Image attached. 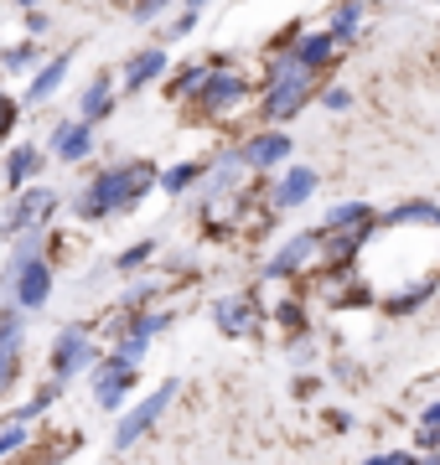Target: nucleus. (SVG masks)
Returning a JSON list of instances; mask_svg holds the SVG:
<instances>
[{
    "mask_svg": "<svg viewBox=\"0 0 440 465\" xmlns=\"http://www.w3.org/2000/svg\"><path fill=\"white\" fill-rule=\"evenodd\" d=\"M155 186V171L145 161H119V166H104L94 182L73 197V217L84 223H99V217H115V213H130L145 192Z\"/></svg>",
    "mask_w": 440,
    "mask_h": 465,
    "instance_id": "f257e3e1",
    "label": "nucleus"
},
{
    "mask_svg": "<svg viewBox=\"0 0 440 465\" xmlns=\"http://www.w3.org/2000/svg\"><path fill=\"white\" fill-rule=\"evenodd\" d=\"M176 393H182V378H166V382L151 393V399L130 403V409L119 414V424H115V450H130L135 440H145V434L155 430V419L171 409V399H176Z\"/></svg>",
    "mask_w": 440,
    "mask_h": 465,
    "instance_id": "f03ea898",
    "label": "nucleus"
},
{
    "mask_svg": "<svg viewBox=\"0 0 440 465\" xmlns=\"http://www.w3.org/2000/svg\"><path fill=\"white\" fill-rule=\"evenodd\" d=\"M47 367H52V378L63 382V388H68L73 378L94 372V367H99V347H94V336H88L84 326H63V331H57V341H52Z\"/></svg>",
    "mask_w": 440,
    "mask_h": 465,
    "instance_id": "7ed1b4c3",
    "label": "nucleus"
},
{
    "mask_svg": "<svg viewBox=\"0 0 440 465\" xmlns=\"http://www.w3.org/2000/svg\"><path fill=\"white\" fill-rule=\"evenodd\" d=\"M311 94H316V73L295 67L290 78H280V84L265 94V109H259V114L270 119V124H285V119H295L305 104H311Z\"/></svg>",
    "mask_w": 440,
    "mask_h": 465,
    "instance_id": "20e7f679",
    "label": "nucleus"
},
{
    "mask_svg": "<svg viewBox=\"0 0 440 465\" xmlns=\"http://www.w3.org/2000/svg\"><path fill=\"white\" fill-rule=\"evenodd\" d=\"M57 213V192L52 186H32V192H21L16 207L0 217V238H21V232L32 228H47V217Z\"/></svg>",
    "mask_w": 440,
    "mask_h": 465,
    "instance_id": "39448f33",
    "label": "nucleus"
},
{
    "mask_svg": "<svg viewBox=\"0 0 440 465\" xmlns=\"http://www.w3.org/2000/svg\"><path fill=\"white\" fill-rule=\"evenodd\" d=\"M322 238H326L322 228H305V232H295V238H285V243L275 249V259L265 264V280H290V274H301L311 259H322Z\"/></svg>",
    "mask_w": 440,
    "mask_h": 465,
    "instance_id": "423d86ee",
    "label": "nucleus"
},
{
    "mask_svg": "<svg viewBox=\"0 0 440 465\" xmlns=\"http://www.w3.org/2000/svg\"><path fill=\"white\" fill-rule=\"evenodd\" d=\"M244 99H249V78H238V73H228V67H213V78L197 88L192 104H197L203 114H228V109H238Z\"/></svg>",
    "mask_w": 440,
    "mask_h": 465,
    "instance_id": "0eeeda50",
    "label": "nucleus"
},
{
    "mask_svg": "<svg viewBox=\"0 0 440 465\" xmlns=\"http://www.w3.org/2000/svg\"><path fill=\"white\" fill-rule=\"evenodd\" d=\"M0 295H5V300H16L21 311H42V305L52 300V264H47V259L26 264V269L16 274V280H5V284H0Z\"/></svg>",
    "mask_w": 440,
    "mask_h": 465,
    "instance_id": "6e6552de",
    "label": "nucleus"
},
{
    "mask_svg": "<svg viewBox=\"0 0 440 465\" xmlns=\"http://www.w3.org/2000/svg\"><path fill=\"white\" fill-rule=\"evenodd\" d=\"M290 150H295V140H290L285 130H259L238 145V161L249 171H270V166H280V161H290Z\"/></svg>",
    "mask_w": 440,
    "mask_h": 465,
    "instance_id": "1a4fd4ad",
    "label": "nucleus"
},
{
    "mask_svg": "<svg viewBox=\"0 0 440 465\" xmlns=\"http://www.w3.org/2000/svg\"><path fill=\"white\" fill-rule=\"evenodd\" d=\"M88 378H94V403L115 414L119 403H125V393L135 388V367H119V362H109V357H99V367H94Z\"/></svg>",
    "mask_w": 440,
    "mask_h": 465,
    "instance_id": "9d476101",
    "label": "nucleus"
},
{
    "mask_svg": "<svg viewBox=\"0 0 440 465\" xmlns=\"http://www.w3.org/2000/svg\"><path fill=\"white\" fill-rule=\"evenodd\" d=\"M213 321H218L223 336H255V326H259L255 295H223L218 305H213Z\"/></svg>",
    "mask_w": 440,
    "mask_h": 465,
    "instance_id": "9b49d317",
    "label": "nucleus"
},
{
    "mask_svg": "<svg viewBox=\"0 0 440 465\" xmlns=\"http://www.w3.org/2000/svg\"><path fill=\"white\" fill-rule=\"evenodd\" d=\"M52 155H57L63 166H78V161H88V155H94V124H84V119L57 124V130H52Z\"/></svg>",
    "mask_w": 440,
    "mask_h": 465,
    "instance_id": "f8f14e48",
    "label": "nucleus"
},
{
    "mask_svg": "<svg viewBox=\"0 0 440 465\" xmlns=\"http://www.w3.org/2000/svg\"><path fill=\"white\" fill-rule=\"evenodd\" d=\"M16 372H21V316L0 311V399L11 393Z\"/></svg>",
    "mask_w": 440,
    "mask_h": 465,
    "instance_id": "ddd939ff",
    "label": "nucleus"
},
{
    "mask_svg": "<svg viewBox=\"0 0 440 465\" xmlns=\"http://www.w3.org/2000/svg\"><path fill=\"white\" fill-rule=\"evenodd\" d=\"M316 182H322V176H316L311 166H290L285 176L270 186V202L280 207V213H290V207H305V202H311V192H316Z\"/></svg>",
    "mask_w": 440,
    "mask_h": 465,
    "instance_id": "4468645a",
    "label": "nucleus"
},
{
    "mask_svg": "<svg viewBox=\"0 0 440 465\" xmlns=\"http://www.w3.org/2000/svg\"><path fill=\"white\" fill-rule=\"evenodd\" d=\"M166 47H145L135 52L130 63H125V94H140V88H151L155 78H166Z\"/></svg>",
    "mask_w": 440,
    "mask_h": 465,
    "instance_id": "2eb2a0df",
    "label": "nucleus"
},
{
    "mask_svg": "<svg viewBox=\"0 0 440 465\" xmlns=\"http://www.w3.org/2000/svg\"><path fill=\"white\" fill-rule=\"evenodd\" d=\"M290 57H295V67H305V73H322L332 57H337V42L326 32H316V36H295L290 42Z\"/></svg>",
    "mask_w": 440,
    "mask_h": 465,
    "instance_id": "dca6fc26",
    "label": "nucleus"
},
{
    "mask_svg": "<svg viewBox=\"0 0 440 465\" xmlns=\"http://www.w3.org/2000/svg\"><path fill=\"white\" fill-rule=\"evenodd\" d=\"M109 104H115V78L99 73V78H88V88L78 94V119H84V124H99V119L109 114Z\"/></svg>",
    "mask_w": 440,
    "mask_h": 465,
    "instance_id": "f3484780",
    "label": "nucleus"
},
{
    "mask_svg": "<svg viewBox=\"0 0 440 465\" xmlns=\"http://www.w3.org/2000/svg\"><path fill=\"white\" fill-rule=\"evenodd\" d=\"M378 217H373L368 202H337L326 207V232H368Z\"/></svg>",
    "mask_w": 440,
    "mask_h": 465,
    "instance_id": "a211bd4d",
    "label": "nucleus"
},
{
    "mask_svg": "<svg viewBox=\"0 0 440 465\" xmlns=\"http://www.w3.org/2000/svg\"><path fill=\"white\" fill-rule=\"evenodd\" d=\"M363 32V0H342V5H332V11H326V36H332V42H353V36Z\"/></svg>",
    "mask_w": 440,
    "mask_h": 465,
    "instance_id": "6ab92c4d",
    "label": "nucleus"
},
{
    "mask_svg": "<svg viewBox=\"0 0 440 465\" xmlns=\"http://www.w3.org/2000/svg\"><path fill=\"white\" fill-rule=\"evenodd\" d=\"M68 67H73V52H57L42 73L32 78V88H26V104H42V99H52L57 88H63V78H68Z\"/></svg>",
    "mask_w": 440,
    "mask_h": 465,
    "instance_id": "aec40b11",
    "label": "nucleus"
},
{
    "mask_svg": "<svg viewBox=\"0 0 440 465\" xmlns=\"http://www.w3.org/2000/svg\"><path fill=\"white\" fill-rule=\"evenodd\" d=\"M36 171H42V150L36 145H16L5 155V186L11 192H26V182H32Z\"/></svg>",
    "mask_w": 440,
    "mask_h": 465,
    "instance_id": "412c9836",
    "label": "nucleus"
},
{
    "mask_svg": "<svg viewBox=\"0 0 440 465\" xmlns=\"http://www.w3.org/2000/svg\"><path fill=\"white\" fill-rule=\"evenodd\" d=\"M389 223H394V228H409V223H415V228L440 232V207H435V202H399V207L389 213Z\"/></svg>",
    "mask_w": 440,
    "mask_h": 465,
    "instance_id": "4be33fe9",
    "label": "nucleus"
},
{
    "mask_svg": "<svg viewBox=\"0 0 440 465\" xmlns=\"http://www.w3.org/2000/svg\"><path fill=\"white\" fill-rule=\"evenodd\" d=\"M197 182H203V166H197V161H182V166H171V171L155 176V186H161L166 197H182L186 186H197Z\"/></svg>",
    "mask_w": 440,
    "mask_h": 465,
    "instance_id": "5701e85b",
    "label": "nucleus"
},
{
    "mask_svg": "<svg viewBox=\"0 0 440 465\" xmlns=\"http://www.w3.org/2000/svg\"><path fill=\"white\" fill-rule=\"evenodd\" d=\"M207 78H213V67L207 63H186L182 73L171 78V99H197V88H203Z\"/></svg>",
    "mask_w": 440,
    "mask_h": 465,
    "instance_id": "b1692460",
    "label": "nucleus"
},
{
    "mask_svg": "<svg viewBox=\"0 0 440 465\" xmlns=\"http://www.w3.org/2000/svg\"><path fill=\"white\" fill-rule=\"evenodd\" d=\"M145 336H135V331H119V341H115V351H109V362H119V367H140V357H145Z\"/></svg>",
    "mask_w": 440,
    "mask_h": 465,
    "instance_id": "393cba45",
    "label": "nucleus"
},
{
    "mask_svg": "<svg viewBox=\"0 0 440 465\" xmlns=\"http://www.w3.org/2000/svg\"><path fill=\"white\" fill-rule=\"evenodd\" d=\"M57 399H63V382H57V378H47V382H42V388H36V399L26 403L21 414H16V424H26V419H36V414H47V409H52V403H57Z\"/></svg>",
    "mask_w": 440,
    "mask_h": 465,
    "instance_id": "a878e982",
    "label": "nucleus"
},
{
    "mask_svg": "<svg viewBox=\"0 0 440 465\" xmlns=\"http://www.w3.org/2000/svg\"><path fill=\"white\" fill-rule=\"evenodd\" d=\"M161 280H166V274H145V280H135V284H130V290H125V311L135 316L140 305H145V300H151L155 290H161Z\"/></svg>",
    "mask_w": 440,
    "mask_h": 465,
    "instance_id": "bb28decb",
    "label": "nucleus"
},
{
    "mask_svg": "<svg viewBox=\"0 0 440 465\" xmlns=\"http://www.w3.org/2000/svg\"><path fill=\"white\" fill-rule=\"evenodd\" d=\"M26 445H32V434H26V424H16V419H11V424L0 430V460H11V455H21Z\"/></svg>",
    "mask_w": 440,
    "mask_h": 465,
    "instance_id": "cd10ccee",
    "label": "nucleus"
},
{
    "mask_svg": "<svg viewBox=\"0 0 440 465\" xmlns=\"http://www.w3.org/2000/svg\"><path fill=\"white\" fill-rule=\"evenodd\" d=\"M36 63V47H0V73H21V67H32Z\"/></svg>",
    "mask_w": 440,
    "mask_h": 465,
    "instance_id": "c85d7f7f",
    "label": "nucleus"
},
{
    "mask_svg": "<svg viewBox=\"0 0 440 465\" xmlns=\"http://www.w3.org/2000/svg\"><path fill=\"white\" fill-rule=\"evenodd\" d=\"M151 253H155V243L145 238V243H135V249H125V253H119V259H115V269H119V274H135V269L145 264Z\"/></svg>",
    "mask_w": 440,
    "mask_h": 465,
    "instance_id": "c756f323",
    "label": "nucleus"
},
{
    "mask_svg": "<svg viewBox=\"0 0 440 465\" xmlns=\"http://www.w3.org/2000/svg\"><path fill=\"white\" fill-rule=\"evenodd\" d=\"M275 321H280L285 331H305V305L301 300H285V305H275Z\"/></svg>",
    "mask_w": 440,
    "mask_h": 465,
    "instance_id": "7c9ffc66",
    "label": "nucleus"
},
{
    "mask_svg": "<svg viewBox=\"0 0 440 465\" xmlns=\"http://www.w3.org/2000/svg\"><path fill=\"white\" fill-rule=\"evenodd\" d=\"M322 104H326V109H332V114H342V109L353 104V94H347V88H342V84H326V88H322Z\"/></svg>",
    "mask_w": 440,
    "mask_h": 465,
    "instance_id": "2f4dec72",
    "label": "nucleus"
},
{
    "mask_svg": "<svg viewBox=\"0 0 440 465\" xmlns=\"http://www.w3.org/2000/svg\"><path fill=\"white\" fill-rule=\"evenodd\" d=\"M363 465H420V455L415 450H389V455H368Z\"/></svg>",
    "mask_w": 440,
    "mask_h": 465,
    "instance_id": "473e14b6",
    "label": "nucleus"
},
{
    "mask_svg": "<svg viewBox=\"0 0 440 465\" xmlns=\"http://www.w3.org/2000/svg\"><path fill=\"white\" fill-rule=\"evenodd\" d=\"M16 114H21V104H16V99H5V94H0V140H5V134L16 130Z\"/></svg>",
    "mask_w": 440,
    "mask_h": 465,
    "instance_id": "72a5a7b5",
    "label": "nucleus"
},
{
    "mask_svg": "<svg viewBox=\"0 0 440 465\" xmlns=\"http://www.w3.org/2000/svg\"><path fill=\"white\" fill-rule=\"evenodd\" d=\"M420 430H440V399L420 409Z\"/></svg>",
    "mask_w": 440,
    "mask_h": 465,
    "instance_id": "f704fd0d",
    "label": "nucleus"
},
{
    "mask_svg": "<svg viewBox=\"0 0 440 465\" xmlns=\"http://www.w3.org/2000/svg\"><path fill=\"white\" fill-rule=\"evenodd\" d=\"M415 445L425 450V455H440V430H420V440Z\"/></svg>",
    "mask_w": 440,
    "mask_h": 465,
    "instance_id": "c9c22d12",
    "label": "nucleus"
},
{
    "mask_svg": "<svg viewBox=\"0 0 440 465\" xmlns=\"http://www.w3.org/2000/svg\"><path fill=\"white\" fill-rule=\"evenodd\" d=\"M203 5H213V0H186V11H192V16H197V11H203Z\"/></svg>",
    "mask_w": 440,
    "mask_h": 465,
    "instance_id": "e433bc0d",
    "label": "nucleus"
},
{
    "mask_svg": "<svg viewBox=\"0 0 440 465\" xmlns=\"http://www.w3.org/2000/svg\"><path fill=\"white\" fill-rule=\"evenodd\" d=\"M151 5H155V11H166V5H176V0H151Z\"/></svg>",
    "mask_w": 440,
    "mask_h": 465,
    "instance_id": "4c0bfd02",
    "label": "nucleus"
},
{
    "mask_svg": "<svg viewBox=\"0 0 440 465\" xmlns=\"http://www.w3.org/2000/svg\"><path fill=\"white\" fill-rule=\"evenodd\" d=\"M420 465H440V455H425V460Z\"/></svg>",
    "mask_w": 440,
    "mask_h": 465,
    "instance_id": "58836bf2",
    "label": "nucleus"
},
{
    "mask_svg": "<svg viewBox=\"0 0 440 465\" xmlns=\"http://www.w3.org/2000/svg\"><path fill=\"white\" fill-rule=\"evenodd\" d=\"M363 5H368V0H363Z\"/></svg>",
    "mask_w": 440,
    "mask_h": 465,
    "instance_id": "ea45409f",
    "label": "nucleus"
}]
</instances>
